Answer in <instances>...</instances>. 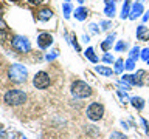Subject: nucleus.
Wrapping results in <instances>:
<instances>
[{"mask_svg": "<svg viewBox=\"0 0 149 139\" xmlns=\"http://www.w3.org/2000/svg\"><path fill=\"white\" fill-rule=\"evenodd\" d=\"M84 54H86V57L90 60V62H93V63H98V60H100V59H98V56L95 54V50H93L92 46L84 51Z\"/></svg>", "mask_w": 149, "mask_h": 139, "instance_id": "13", "label": "nucleus"}, {"mask_svg": "<svg viewBox=\"0 0 149 139\" xmlns=\"http://www.w3.org/2000/svg\"><path fill=\"white\" fill-rule=\"evenodd\" d=\"M11 46H13V50H16L17 53H20V54L28 53V51L31 50L30 40L23 36H14L11 39Z\"/></svg>", "mask_w": 149, "mask_h": 139, "instance_id": "4", "label": "nucleus"}, {"mask_svg": "<svg viewBox=\"0 0 149 139\" xmlns=\"http://www.w3.org/2000/svg\"><path fill=\"white\" fill-rule=\"evenodd\" d=\"M42 2H44V0H28V3H30V5H40Z\"/></svg>", "mask_w": 149, "mask_h": 139, "instance_id": "34", "label": "nucleus"}, {"mask_svg": "<svg viewBox=\"0 0 149 139\" xmlns=\"http://www.w3.org/2000/svg\"><path fill=\"white\" fill-rule=\"evenodd\" d=\"M148 65H149V60H148Z\"/></svg>", "mask_w": 149, "mask_h": 139, "instance_id": "40", "label": "nucleus"}, {"mask_svg": "<svg viewBox=\"0 0 149 139\" xmlns=\"http://www.w3.org/2000/svg\"><path fill=\"white\" fill-rule=\"evenodd\" d=\"M82 40H84V42H88V36L84 34V36H82Z\"/></svg>", "mask_w": 149, "mask_h": 139, "instance_id": "35", "label": "nucleus"}, {"mask_svg": "<svg viewBox=\"0 0 149 139\" xmlns=\"http://www.w3.org/2000/svg\"><path fill=\"white\" fill-rule=\"evenodd\" d=\"M113 40H115V34L109 36V37H107V39L101 43V48L104 50V51H109V50L112 48V43H113Z\"/></svg>", "mask_w": 149, "mask_h": 139, "instance_id": "15", "label": "nucleus"}, {"mask_svg": "<svg viewBox=\"0 0 149 139\" xmlns=\"http://www.w3.org/2000/svg\"><path fill=\"white\" fill-rule=\"evenodd\" d=\"M53 43V36L50 34V32H42V34L37 36V46L42 50L48 48V46Z\"/></svg>", "mask_w": 149, "mask_h": 139, "instance_id": "7", "label": "nucleus"}, {"mask_svg": "<svg viewBox=\"0 0 149 139\" xmlns=\"http://www.w3.org/2000/svg\"><path fill=\"white\" fill-rule=\"evenodd\" d=\"M138 57H140V48H138V46H134V48L130 50V53H129V59L137 60Z\"/></svg>", "mask_w": 149, "mask_h": 139, "instance_id": "21", "label": "nucleus"}, {"mask_svg": "<svg viewBox=\"0 0 149 139\" xmlns=\"http://www.w3.org/2000/svg\"><path fill=\"white\" fill-rule=\"evenodd\" d=\"M109 139H127V136L123 133H120V131H112L109 134Z\"/></svg>", "mask_w": 149, "mask_h": 139, "instance_id": "22", "label": "nucleus"}, {"mask_svg": "<svg viewBox=\"0 0 149 139\" xmlns=\"http://www.w3.org/2000/svg\"><path fill=\"white\" fill-rule=\"evenodd\" d=\"M124 68H126V70H129V71H132V70L135 68V60L127 59V60L124 62Z\"/></svg>", "mask_w": 149, "mask_h": 139, "instance_id": "23", "label": "nucleus"}, {"mask_svg": "<svg viewBox=\"0 0 149 139\" xmlns=\"http://www.w3.org/2000/svg\"><path fill=\"white\" fill-rule=\"evenodd\" d=\"M148 14H149V11H148Z\"/></svg>", "mask_w": 149, "mask_h": 139, "instance_id": "41", "label": "nucleus"}, {"mask_svg": "<svg viewBox=\"0 0 149 139\" xmlns=\"http://www.w3.org/2000/svg\"><path fill=\"white\" fill-rule=\"evenodd\" d=\"M51 17H53V11H51L50 8H42V9H39V12H37V19H39V20H50Z\"/></svg>", "mask_w": 149, "mask_h": 139, "instance_id": "10", "label": "nucleus"}, {"mask_svg": "<svg viewBox=\"0 0 149 139\" xmlns=\"http://www.w3.org/2000/svg\"><path fill=\"white\" fill-rule=\"evenodd\" d=\"M123 70H124V60L123 59L115 60V73L116 74H121V73H123Z\"/></svg>", "mask_w": 149, "mask_h": 139, "instance_id": "19", "label": "nucleus"}, {"mask_svg": "<svg viewBox=\"0 0 149 139\" xmlns=\"http://www.w3.org/2000/svg\"><path fill=\"white\" fill-rule=\"evenodd\" d=\"M6 40V30L5 28H0V43Z\"/></svg>", "mask_w": 149, "mask_h": 139, "instance_id": "27", "label": "nucleus"}, {"mask_svg": "<svg viewBox=\"0 0 149 139\" xmlns=\"http://www.w3.org/2000/svg\"><path fill=\"white\" fill-rule=\"evenodd\" d=\"M88 28H90V32H93V34H98V32H100V30H98V26L95 25V23H92Z\"/></svg>", "mask_w": 149, "mask_h": 139, "instance_id": "31", "label": "nucleus"}, {"mask_svg": "<svg viewBox=\"0 0 149 139\" xmlns=\"http://www.w3.org/2000/svg\"><path fill=\"white\" fill-rule=\"evenodd\" d=\"M70 42H72V45L74 46V50H76V51L81 50V48H79V45H78V42H76V36H74V34H73V37H72V40H70Z\"/></svg>", "mask_w": 149, "mask_h": 139, "instance_id": "30", "label": "nucleus"}, {"mask_svg": "<svg viewBox=\"0 0 149 139\" xmlns=\"http://www.w3.org/2000/svg\"><path fill=\"white\" fill-rule=\"evenodd\" d=\"M118 88H120V90H129L130 85H129V83H126V82L121 81V82H118Z\"/></svg>", "mask_w": 149, "mask_h": 139, "instance_id": "29", "label": "nucleus"}, {"mask_svg": "<svg viewBox=\"0 0 149 139\" xmlns=\"http://www.w3.org/2000/svg\"><path fill=\"white\" fill-rule=\"evenodd\" d=\"M123 82L129 83V85H137V81H135V74H124V76H123Z\"/></svg>", "mask_w": 149, "mask_h": 139, "instance_id": "18", "label": "nucleus"}, {"mask_svg": "<svg viewBox=\"0 0 149 139\" xmlns=\"http://www.w3.org/2000/svg\"><path fill=\"white\" fill-rule=\"evenodd\" d=\"M140 57L148 62V60H149V48H144V50L141 51V54H140Z\"/></svg>", "mask_w": 149, "mask_h": 139, "instance_id": "26", "label": "nucleus"}, {"mask_svg": "<svg viewBox=\"0 0 149 139\" xmlns=\"http://www.w3.org/2000/svg\"><path fill=\"white\" fill-rule=\"evenodd\" d=\"M95 70H96V73H100V74H101V76H106V77L112 76V70H110V68H107V67H100V65H98Z\"/></svg>", "mask_w": 149, "mask_h": 139, "instance_id": "17", "label": "nucleus"}, {"mask_svg": "<svg viewBox=\"0 0 149 139\" xmlns=\"http://www.w3.org/2000/svg\"><path fill=\"white\" fill-rule=\"evenodd\" d=\"M141 124L144 125V130H146V133H149V127H148V120L141 118Z\"/></svg>", "mask_w": 149, "mask_h": 139, "instance_id": "33", "label": "nucleus"}, {"mask_svg": "<svg viewBox=\"0 0 149 139\" xmlns=\"http://www.w3.org/2000/svg\"><path fill=\"white\" fill-rule=\"evenodd\" d=\"M8 77L16 83H22V82H26L28 71L23 65L13 63V65H9V68H8Z\"/></svg>", "mask_w": 149, "mask_h": 139, "instance_id": "2", "label": "nucleus"}, {"mask_svg": "<svg viewBox=\"0 0 149 139\" xmlns=\"http://www.w3.org/2000/svg\"><path fill=\"white\" fill-rule=\"evenodd\" d=\"M70 90H72V94L74 97H78V99H86V97L92 94L90 85L84 81H74L72 83V87H70Z\"/></svg>", "mask_w": 149, "mask_h": 139, "instance_id": "3", "label": "nucleus"}, {"mask_svg": "<svg viewBox=\"0 0 149 139\" xmlns=\"http://www.w3.org/2000/svg\"><path fill=\"white\" fill-rule=\"evenodd\" d=\"M65 2H70V0H65Z\"/></svg>", "mask_w": 149, "mask_h": 139, "instance_id": "39", "label": "nucleus"}, {"mask_svg": "<svg viewBox=\"0 0 149 139\" xmlns=\"http://www.w3.org/2000/svg\"><path fill=\"white\" fill-rule=\"evenodd\" d=\"M62 9H64V17L65 19H70V14H72V5L68 2L67 3H62Z\"/></svg>", "mask_w": 149, "mask_h": 139, "instance_id": "20", "label": "nucleus"}, {"mask_svg": "<svg viewBox=\"0 0 149 139\" xmlns=\"http://www.w3.org/2000/svg\"><path fill=\"white\" fill-rule=\"evenodd\" d=\"M104 116V105L100 102H92L87 107V118L90 120H100Z\"/></svg>", "mask_w": 149, "mask_h": 139, "instance_id": "5", "label": "nucleus"}, {"mask_svg": "<svg viewBox=\"0 0 149 139\" xmlns=\"http://www.w3.org/2000/svg\"><path fill=\"white\" fill-rule=\"evenodd\" d=\"M141 14H143V3L137 2V3H134L132 9H130L129 19H130V20H135V19H137V17H140Z\"/></svg>", "mask_w": 149, "mask_h": 139, "instance_id": "8", "label": "nucleus"}, {"mask_svg": "<svg viewBox=\"0 0 149 139\" xmlns=\"http://www.w3.org/2000/svg\"><path fill=\"white\" fill-rule=\"evenodd\" d=\"M130 14V0H124L123 8H121V19H129Z\"/></svg>", "mask_w": 149, "mask_h": 139, "instance_id": "14", "label": "nucleus"}, {"mask_svg": "<svg viewBox=\"0 0 149 139\" xmlns=\"http://www.w3.org/2000/svg\"><path fill=\"white\" fill-rule=\"evenodd\" d=\"M3 100L6 102L8 105L13 107H19L26 102V93L22 90H17V88H13V90H8L3 96Z\"/></svg>", "mask_w": 149, "mask_h": 139, "instance_id": "1", "label": "nucleus"}, {"mask_svg": "<svg viewBox=\"0 0 149 139\" xmlns=\"http://www.w3.org/2000/svg\"><path fill=\"white\" fill-rule=\"evenodd\" d=\"M100 25L102 26V30H109V28H112V22H109V20H102Z\"/></svg>", "mask_w": 149, "mask_h": 139, "instance_id": "28", "label": "nucleus"}, {"mask_svg": "<svg viewBox=\"0 0 149 139\" xmlns=\"http://www.w3.org/2000/svg\"><path fill=\"white\" fill-rule=\"evenodd\" d=\"M137 39L143 40V42L149 40V28H146L144 25H140L137 28Z\"/></svg>", "mask_w": 149, "mask_h": 139, "instance_id": "9", "label": "nucleus"}, {"mask_svg": "<svg viewBox=\"0 0 149 139\" xmlns=\"http://www.w3.org/2000/svg\"><path fill=\"white\" fill-rule=\"evenodd\" d=\"M87 14H88V11H87V8H84V6H79V8L74 9V19H76V20H84V19L87 17Z\"/></svg>", "mask_w": 149, "mask_h": 139, "instance_id": "12", "label": "nucleus"}, {"mask_svg": "<svg viewBox=\"0 0 149 139\" xmlns=\"http://www.w3.org/2000/svg\"><path fill=\"white\" fill-rule=\"evenodd\" d=\"M50 76L47 74L45 71H39L34 74V77H33V85H34L37 90H45V88L50 87Z\"/></svg>", "mask_w": 149, "mask_h": 139, "instance_id": "6", "label": "nucleus"}, {"mask_svg": "<svg viewBox=\"0 0 149 139\" xmlns=\"http://www.w3.org/2000/svg\"><path fill=\"white\" fill-rule=\"evenodd\" d=\"M78 2H79V3H84V0H78Z\"/></svg>", "mask_w": 149, "mask_h": 139, "instance_id": "36", "label": "nucleus"}, {"mask_svg": "<svg viewBox=\"0 0 149 139\" xmlns=\"http://www.w3.org/2000/svg\"><path fill=\"white\" fill-rule=\"evenodd\" d=\"M56 56H58V51H54L53 54H47V60H53Z\"/></svg>", "mask_w": 149, "mask_h": 139, "instance_id": "32", "label": "nucleus"}, {"mask_svg": "<svg viewBox=\"0 0 149 139\" xmlns=\"http://www.w3.org/2000/svg\"><path fill=\"white\" fill-rule=\"evenodd\" d=\"M130 102H132V105H134L137 110H143V108H144V100L141 99V97H132V99H130Z\"/></svg>", "mask_w": 149, "mask_h": 139, "instance_id": "16", "label": "nucleus"}, {"mask_svg": "<svg viewBox=\"0 0 149 139\" xmlns=\"http://www.w3.org/2000/svg\"><path fill=\"white\" fill-rule=\"evenodd\" d=\"M102 62H106V63H112V62H113V56H110L109 53H106L104 56H102Z\"/></svg>", "mask_w": 149, "mask_h": 139, "instance_id": "25", "label": "nucleus"}, {"mask_svg": "<svg viewBox=\"0 0 149 139\" xmlns=\"http://www.w3.org/2000/svg\"><path fill=\"white\" fill-rule=\"evenodd\" d=\"M126 46H127V43H126L124 40H120L118 43L115 45V50H116V51H123V50L126 48Z\"/></svg>", "mask_w": 149, "mask_h": 139, "instance_id": "24", "label": "nucleus"}, {"mask_svg": "<svg viewBox=\"0 0 149 139\" xmlns=\"http://www.w3.org/2000/svg\"><path fill=\"white\" fill-rule=\"evenodd\" d=\"M104 3H106L104 14H106L107 17H113V16H115V11H116V9H115V3L112 2V0H106Z\"/></svg>", "mask_w": 149, "mask_h": 139, "instance_id": "11", "label": "nucleus"}, {"mask_svg": "<svg viewBox=\"0 0 149 139\" xmlns=\"http://www.w3.org/2000/svg\"><path fill=\"white\" fill-rule=\"evenodd\" d=\"M11 2H19V0H11Z\"/></svg>", "mask_w": 149, "mask_h": 139, "instance_id": "37", "label": "nucleus"}, {"mask_svg": "<svg viewBox=\"0 0 149 139\" xmlns=\"http://www.w3.org/2000/svg\"><path fill=\"white\" fill-rule=\"evenodd\" d=\"M112 2H113V3H115V2H116V0H112Z\"/></svg>", "mask_w": 149, "mask_h": 139, "instance_id": "38", "label": "nucleus"}]
</instances>
